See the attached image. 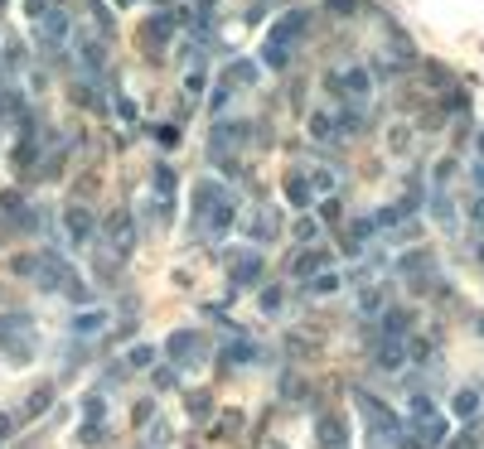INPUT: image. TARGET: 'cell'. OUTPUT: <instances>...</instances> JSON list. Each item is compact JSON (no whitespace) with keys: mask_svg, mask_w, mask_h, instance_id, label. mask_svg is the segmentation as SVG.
Listing matches in <instances>:
<instances>
[{"mask_svg":"<svg viewBox=\"0 0 484 449\" xmlns=\"http://www.w3.org/2000/svg\"><path fill=\"white\" fill-rule=\"evenodd\" d=\"M155 140H160V145H175L180 131H175V126H155Z\"/></svg>","mask_w":484,"mask_h":449,"instance_id":"cell-37","label":"cell"},{"mask_svg":"<svg viewBox=\"0 0 484 449\" xmlns=\"http://www.w3.org/2000/svg\"><path fill=\"white\" fill-rule=\"evenodd\" d=\"M102 435H107V430H102V421H82V430H78L82 445H102Z\"/></svg>","mask_w":484,"mask_h":449,"instance_id":"cell-31","label":"cell"},{"mask_svg":"<svg viewBox=\"0 0 484 449\" xmlns=\"http://www.w3.org/2000/svg\"><path fill=\"white\" fill-rule=\"evenodd\" d=\"M107 324H111L107 309H87V314H73V334H78V339H92V334H102Z\"/></svg>","mask_w":484,"mask_h":449,"instance_id":"cell-11","label":"cell"},{"mask_svg":"<svg viewBox=\"0 0 484 449\" xmlns=\"http://www.w3.org/2000/svg\"><path fill=\"white\" fill-rule=\"evenodd\" d=\"M329 87L349 102H363L373 92V78H368V68H344V73H329Z\"/></svg>","mask_w":484,"mask_h":449,"instance_id":"cell-4","label":"cell"},{"mask_svg":"<svg viewBox=\"0 0 484 449\" xmlns=\"http://www.w3.org/2000/svg\"><path fill=\"white\" fill-rule=\"evenodd\" d=\"M305 184H310V193H329V188H334V174H329V169H310Z\"/></svg>","mask_w":484,"mask_h":449,"instance_id":"cell-29","label":"cell"},{"mask_svg":"<svg viewBox=\"0 0 484 449\" xmlns=\"http://www.w3.org/2000/svg\"><path fill=\"white\" fill-rule=\"evenodd\" d=\"M78 53H82V68H87V73H102V68H107V49H102L92 34L78 39Z\"/></svg>","mask_w":484,"mask_h":449,"instance_id":"cell-12","label":"cell"},{"mask_svg":"<svg viewBox=\"0 0 484 449\" xmlns=\"http://www.w3.org/2000/svg\"><path fill=\"white\" fill-rule=\"evenodd\" d=\"M407 363V343L402 339H383V343H378V368L383 372H397Z\"/></svg>","mask_w":484,"mask_h":449,"instance_id":"cell-10","label":"cell"},{"mask_svg":"<svg viewBox=\"0 0 484 449\" xmlns=\"http://www.w3.org/2000/svg\"><path fill=\"white\" fill-rule=\"evenodd\" d=\"M324 261H329L324 251H300L296 256V275H315V271H324Z\"/></svg>","mask_w":484,"mask_h":449,"instance_id":"cell-23","label":"cell"},{"mask_svg":"<svg viewBox=\"0 0 484 449\" xmlns=\"http://www.w3.org/2000/svg\"><path fill=\"white\" fill-rule=\"evenodd\" d=\"M296 237H300V241L320 237V222H310V217H300V222H296Z\"/></svg>","mask_w":484,"mask_h":449,"instance_id":"cell-34","label":"cell"},{"mask_svg":"<svg viewBox=\"0 0 484 449\" xmlns=\"http://www.w3.org/2000/svg\"><path fill=\"white\" fill-rule=\"evenodd\" d=\"M320 212H324V222H339V203H334V198H324Z\"/></svg>","mask_w":484,"mask_h":449,"instance_id":"cell-39","label":"cell"},{"mask_svg":"<svg viewBox=\"0 0 484 449\" xmlns=\"http://www.w3.org/2000/svg\"><path fill=\"white\" fill-rule=\"evenodd\" d=\"M427 266H431V251H412V256L397 261V271H402V275H417V271H427Z\"/></svg>","mask_w":484,"mask_h":449,"instance_id":"cell-25","label":"cell"},{"mask_svg":"<svg viewBox=\"0 0 484 449\" xmlns=\"http://www.w3.org/2000/svg\"><path fill=\"white\" fill-rule=\"evenodd\" d=\"M378 232V222L373 217H358V222H349V251H363V241Z\"/></svg>","mask_w":484,"mask_h":449,"instance_id":"cell-19","label":"cell"},{"mask_svg":"<svg viewBox=\"0 0 484 449\" xmlns=\"http://www.w3.org/2000/svg\"><path fill=\"white\" fill-rule=\"evenodd\" d=\"M233 217H238V208H233V198H223V203H218V208L209 212V217H204V227H209L214 237H223V232L233 227Z\"/></svg>","mask_w":484,"mask_h":449,"instance_id":"cell-14","label":"cell"},{"mask_svg":"<svg viewBox=\"0 0 484 449\" xmlns=\"http://www.w3.org/2000/svg\"><path fill=\"white\" fill-rule=\"evenodd\" d=\"M252 358H257V348L247 343V339H228V343L218 348V363H223V368H242V363H252Z\"/></svg>","mask_w":484,"mask_h":449,"instance_id":"cell-9","label":"cell"},{"mask_svg":"<svg viewBox=\"0 0 484 449\" xmlns=\"http://www.w3.org/2000/svg\"><path fill=\"white\" fill-rule=\"evenodd\" d=\"M63 227H68V241H73V246H82V241L92 237V208H82V203L63 208Z\"/></svg>","mask_w":484,"mask_h":449,"instance_id":"cell-7","label":"cell"},{"mask_svg":"<svg viewBox=\"0 0 484 449\" xmlns=\"http://www.w3.org/2000/svg\"><path fill=\"white\" fill-rule=\"evenodd\" d=\"M170 34H175V15H155V20H150V25L141 29V39H145V44H155V39H170Z\"/></svg>","mask_w":484,"mask_h":449,"instance_id":"cell-17","label":"cell"},{"mask_svg":"<svg viewBox=\"0 0 484 449\" xmlns=\"http://www.w3.org/2000/svg\"><path fill=\"white\" fill-rule=\"evenodd\" d=\"M0 217H5V222H20V217H25V193H20V188L0 193Z\"/></svg>","mask_w":484,"mask_h":449,"instance_id":"cell-18","label":"cell"},{"mask_svg":"<svg viewBox=\"0 0 484 449\" xmlns=\"http://www.w3.org/2000/svg\"><path fill=\"white\" fill-rule=\"evenodd\" d=\"M63 290L73 295V300H78V305H87V300H92V290H87V285H82L78 275H73V280H68V285H63Z\"/></svg>","mask_w":484,"mask_h":449,"instance_id":"cell-33","label":"cell"},{"mask_svg":"<svg viewBox=\"0 0 484 449\" xmlns=\"http://www.w3.org/2000/svg\"><path fill=\"white\" fill-rule=\"evenodd\" d=\"M126 363H131V368H150V363H155V348H150V343H136L131 353H126Z\"/></svg>","mask_w":484,"mask_h":449,"instance_id":"cell-28","label":"cell"},{"mask_svg":"<svg viewBox=\"0 0 484 449\" xmlns=\"http://www.w3.org/2000/svg\"><path fill=\"white\" fill-rule=\"evenodd\" d=\"M116 116H121V121H136L141 111H136V102H131V97H116Z\"/></svg>","mask_w":484,"mask_h":449,"instance_id":"cell-35","label":"cell"},{"mask_svg":"<svg viewBox=\"0 0 484 449\" xmlns=\"http://www.w3.org/2000/svg\"><path fill=\"white\" fill-rule=\"evenodd\" d=\"M0 435H10V416H0Z\"/></svg>","mask_w":484,"mask_h":449,"instance_id":"cell-42","label":"cell"},{"mask_svg":"<svg viewBox=\"0 0 484 449\" xmlns=\"http://www.w3.org/2000/svg\"><path fill=\"white\" fill-rule=\"evenodd\" d=\"M34 280H39V290H63V285L73 280V271H68V261L58 256L54 246H49V251L39 246V271H34Z\"/></svg>","mask_w":484,"mask_h":449,"instance_id":"cell-2","label":"cell"},{"mask_svg":"<svg viewBox=\"0 0 484 449\" xmlns=\"http://www.w3.org/2000/svg\"><path fill=\"white\" fill-rule=\"evenodd\" d=\"M305 29H310V15H305V10L281 15V20L271 25L267 44H262V68H286V63H291V53H296V44L305 39Z\"/></svg>","mask_w":484,"mask_h":449,"instance_id":"cell-1","label":"cell"},{"mask_svg":"<svg viewBox=\"0 0 484 449\" xmlns=\"http://www.w3.org/2000/svg\"><path fill=\"white\" fill-rule=\"evenodd\" d=\"M310 135H315V140H329V135H334V116L315 111V116H310Z\"/></svg>","mask_w":484,"mask_h":449,"instance_id":"cell-27","label":"cell"},{"mask_svg":"<svg viewBox=\"0 0 484 449\" xmlns=\"http://www.w3.org/2000/svg\"><path fill=\"white\" fill-rule=\"evenodd\" d=\"M324 10L344 20V15H353V10H363V0H324Z\"/></svg>","mask_w":484,"mask_h":449,"instance_id":"cell-32","label":"cell"},{"mask_svg":"<svg viewBox=\"0 0 484 449\" xmlns=\"http://www.w3.org/2000/svg\"><path fill=\"white\" fill-rule=\"evenodd\" d=\"M257 280H262V256L247 251V256L233 266V290H247V285H257Z\"/></svg>","mask_w":484,"mask_h":449,"instance_id":"cell-8","label":"cell"},{"mask_svg":"<svg viewBox=\"0 0 484 449\" xmlns=\"http://www.w3.org/2000/svg\"><path fill=\"white\" fill-rule=\"evenodd\" d=\"M209 411H214L209 397H194V401H189V416H194V421H199V416H209Z\"/></svg>","mask_w":484,"mask_h":449,"instance_id":"cell-36","label":"cell"},{"mask_svg":"<svg viewBox=\"0 0 484 449\" xmlns=\"http://www.w3.org/2000/svg\"><path fill=\"white\" fill-rule=\"evenodd\" d=\"M185 87H189V97H199V92H204V73H189Z\"/></svg>","mask_w":484,"mask_h":449,"instance_id":"cell-38","label":"cell"},{"mask_svg":"<svg viewBox=\"0 0 484 449\" xmlns=\"http://www.w3.org/2000/svg\"><path fill=\"white\" fill-rule=\"evenodd\" d=\"M116 5H131V0H116Z\"/></svg>","mask_w":484,"mask_h":449,"instance_id":"cell-43","label":"cell"},{"mask_svg":"<svg viewBox=\"0 0 484 449\" xmlns=\"http://www.w3.org/2000/svg\"><path fill=\"white\" fill-rule=\"evenodd\" d=\"M417 445H422V449L446 445V421H441V416H431V421H417Z\"/></svg>","mask_w":484,"mask_h":449,"instance_id":"cell-13","label":"cell"},{"mask_svg":"<svg viewBox=\"0 0 484 449\" xmlns=\"http://www.w3.org/2000/svg\"><path fill=\"white\" fill-rule=\"evenodd\" d=\"M320 445L324 449H344V421H339V416H320Z\"/></svg>","mask_w":484,"mask_h":449,"instance_id":"cell-16","label":"cell"},{"mask_svg":"<svg viewBox=\"0 0 484 449\" xmlns=\"http://www.w3.org/2000/svg\"><path fill=\"white\" fill-rule=\"evenodd\" d=\"M451 411H456L460 421H470V416L480 411V392H470V387H465V392H456V401H451Z\"/></svg>","mask_w":484,"mask_h":449,"instance_id":"cell-20","label":"cell"},{"mask_svg":"<svg viewBox=\"0 0 484 449\" xmlns=\"http://www.w3.org/2000/svg\"><path fill=\"white\" fill-rule=\"evenodd\" d=\"M431 212H436V222L456 227V208H451V198H446V193H436V198H431Z\"/></svg>","mask_w":484,"mask_h":449,"instance_id":"cell-24","label":"cell"},{"mask_svg":"<svg viewBox=\"0 0 484 449\" xmlns=\"http://www.w3.org/2000/svg\"><path fill=\"white\" fill-rule=\"evenodd\" d=\"M199 353H204V343H199V334H194V329H175V334L165 339V358H170L175 368H194V363H199Z\"/></svg>","mask_w":484,"mask_h":449,"instance_id":"cell-3","label":"cell"},{"mask_svg":"<svg viewBox=\"0 0 484 449\" xmlns=\"http://www.w3.org/2000/svg\"><path fill=\"white\" fill-rule=\"evenodd\" d=\"M150 188H155L160 198H170V193H175V169H170V164H155V174H150Z\"/></svg>","mask_w":484,"mask_h":449,"instance_id":"cell-22","label":"cell"},{"mask_svg":"<svg viewBox=\"0 0 484 449\" xmlns=\"http://www.w3.org/2000/svg\"><path fill=\"white\" fill-rule=\"evenodd\" d=\"M107 241H111L116 256H131L136 251V217L131 212H116V217L107 222Z\"/></svg>","mask_w":484,"mask_h":449,"instance_id":"cell-5","label":"cell"},{"mask_svg":"<svg viewBox=\"0 0 484 449\" xmlns=\"http://www.w3.org/2000/svg\"><path fill=\"white\" fill-rule=\"evenodd\" d=\"M102 416H107V401H102L97 392H92V397L82 401V421H102Z\"/></svg>","mask_w":484,"mask_h":449,"instance_id":"cell-30","label":"cell"},{"mask_svg":"<svg viewBox=\"0 0 484 449\" xmlns=\"http://www.w3.org/2000/svg\"><path fill=\"white\" fill-rule=\"evenodd\" d=\"M262 309H267V314H271V309H281V290H267V295H262Z\"/></svg>","mask_w":484,"mask_h":449,"instance_id":"cell-40","label":"cell"},{"mask_svg":"<svg viewBox=\"0 0 484 449\" xmlns=\"http://www.w3.org/2000/svg\"><path fill=\"white\" fill-rule=\"evenodd\" d=\"M412 334V314L407 309H387L383 314V339H407Z\"/></svg>","mask_w":484,"mask_h":449,"instance_id":"cell-15","label":"cell"},{"mask_svg":"<svg viewBox=\"0 0 484 449\" xmlns=\"http://www.w3.org/2000/svg\"><path fill=\"white\" fill-rule=\"evenodd\" d=\"M223 198H228V188L218 184V179H199V188H194V222H204Z\"/></svg>","mask_w":484,"mask_h":449,"instance_id":"cell-6","label":"cell"},{"mask_svg":"<svg viewBox=\"0 0 484 449\" xmlns=\"http://www.w3.org/2000/svg\"><path fill=\"white\" fill-rule=\"evenodd\" d=\"M339 285H344V280H339L334 271H320V275L310 280V290H315V295H334V290H339Z\"/></svg>","mask_w":484,"mask_h":449,"instance_id":"cell-26","label":"cell"},{"mask_svg":"<svg viewBox=\"0 0 484 449\" xmlns=\"http://www.w3.org/2000/svg\"><path fill=\"white\" fill-rule=\"evenodd\" d=\"M475 179H480V188H484V159H480V164H475Z\"/></svg>","mask_w":484,"mask_h":449,"instance_id":"cell-41","label":"cell"},{"mask_svg":"<svg viewBox=\"0 0 484 449\" xmlns=\"http://www.w3.org/2000/svg\"><path fill=\"white\" fill-rule=\"evenodd\" d=\"M286 198H291L296 208H310V198H315V193H310V184H305L300 174H291V179H286Z\"/></svg>","mask_w":484,"mask_h":449,"instance_id":"cell-21","label":"cell"}]
</instances>
